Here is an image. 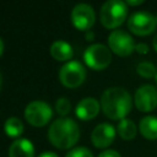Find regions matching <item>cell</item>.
<instances>
[{"label":"cell","mask_w":157,"mask_h":157,"mask_svg":"<svg viewBox=\"0 0 157 157\" xmlns=\"http://www.w3.org/2000/svg\"><path fill=\"white\" fill-rule=\"evenodd\" d=\"M108 45L109 49L119 56L130 55L136 47L132 37L123 29H114L110 32L108 37Z\"/></svg>","instance_id":"cell-8"},{"label":"cell","mask_w":157,"mask_h":157,"mask_svg":"<svg viewBox=\"0 0 157 157\" xmlns=\"http://www.w3.org/2000/svg\"><path fill=\"white\" fill-rule=\"evenodd\" d=\"M50 54L55 59V60H60V61H64V60H69L72 58V47L65 42V40H55L52 47H50Z\"/></svg>","instance_id":"cell-14"},{"label":"cell","mask_w":157,"mask_h":157,"mask_svg":"<svg viewBox=\"0 0 157 157\" xmlns=\"http://www.w3.org/2000/svg\"><path fill=\"white\" fill-rule=\"evenodd\" d=\"M101 108L109 119H125L131 109V96L123 87H109L101 97Z\"/></svg>","instance_id":"cell-1"},{"label":"cell","mask_w":157,"mask_h":157,"mask_svg":"<svg viewBox=\"0 0 157 157\" xmlns=\"http://www.w3.org/2000/svg\"><path fill=\"white\" fill-rule=\"evenodd\" d=\"M33 144L27 139H16L9 148V157H33Z\"/></svg>","instance_id":"cell-13"},{"label":"cell","mask_w":157,"mask_h":157,"mask_svg":"<svg viewBox=\"0 0 157 157\" xmlns=\"http://www.w3.org/2000/svg\"><path fill=\"white\" fill-rule=\"evenodd\" d=\"M65 157H93V155L87 147L80 146V147H75L70 150Z\"/></svg>","instance_id":"cell-20"},{"label":"cell","mask_w":157,"mask_h":157,"mask_svg":"<svg viewBox=\"0 0 157 157\" xmlns=\"http://www.w3.org/2000/svg\"><path fill=\"white\" fill-rule=\"evenodd\" d=\"M118 134L123 140H132L136 136V125L130 119H121L118 124Z\"/></svg>","instance_id":"cell-16"},{"label":"cell","mask_w":157,"mask_h":157,"mask_svg":"<svg viewBox=\"0 0 157 157\" xmlns=\"http://www.w3.org/2000/svg\"><path fill=\"white\" fill-rule=\"evenodd\" d=\"M93 37H94V34H93L91 31H88V32L86 33V38H87V40H91V39H93Z\"/></svg>","instance_id":"cell-25"},{"label":"cell","mask_w":157,"mask_h":157,"mask_svg":"<svg viewBox=\"0 0 157 157\" xmlns=\"http://www.w3.org/2000/svg\"><path fill=\"white\" fill-rule=\"evenodd\" d=\"M85 63L93 70H103L112 61V50L104 44L96 43L86 48L83 53Z\"/></svg>","instance_id":"cell-4"},{"label":"cell","mask_w":157,"mask_h":157,"mask_svg":"<svg viewBox=\"0 0 157 157\" xmlns=\"http://www.w3.org/2000/svg\"><path fill=\"white\" fill-rule=\"evenodd\" d=\"M152 44H153V49L157 52V33H156V36L153 37V40H152Z\"/></svg>","instance_id":"cell-26"},{"label":"cell","mask_w":157,"mask_h":157,"mask_svg":"<svg viewBox=\"0 0 157 157\" xmlns=\"http://www.w3.org/2000/svg\"><path fill=\"white\" fill-rule=\"evenodd\" d=\"M157 27V18L146 11L132 13L128 20V28L136 36H148Z\"/></svg>","instance_id":"cell-6"},{"label":"cell","mask_w":157,"mask_h":157,"mask_svg":"<svg viewBox=\"0 0 157 157\" xmlns=\"http://www.w3.org/2000/svg\"><path fill=\"white\" fill-rule=\"evenodd\" d=\"M4 128H5V132L9 136L16 137V136L22 134V131H23V123L17 117H10V118L6 119Z\"/></svg>","instance_id":"cell-17"},{"label":"cell","mask_w":157,"mask_h":157,"mask_svg":"<svg viewBox=\"0 0 157 157\" xmlns=\"http://www.w3.org/2000/svg\"><path fill=\"white\" fill-rule=\"evenodd\" d=\"M135 50H136L139 54H147L150 49H148V45H147V44H145V43H139V44H136Z\"/></svg>","instance_id":"cell-22"},{"label":"cell","mask_w":157,"mask_h":157,"mask_svg":"<svg viewBox=\"0 0 157 157\" xmlns=\"http://www.w3.org/2000/svg\"><path fill=\"white\" fill-rule=\"evenodd\" d=\"M128 16L126 2L121 0H108L105 1L99 12V18L105 28L113 29L119 27Z\"/></svg>","instance_id":"cell-3"},{"label":"cell","mask_w":157,"mask_h":157,"mask_svg":"<svg viewBox=\"0 0 157 157\" xmlns=\"http://www.w3.org/2000/svg\"><path fill=\"white\" fill-rule=\"evenodd\" d=\"M139 130L141 135L147 140L157 139V117H144L139 123Z\"/></svg>","instance_id":"cell-15"},{"label":"cell","mask_w":157,"mask_h":157,"mask_svg":"<svg viewBox=\"0 0 157 157\" xmlns=\"http://www.w3.org/2000/svg\"><path fill=\"white\" fill-rule=\"evenodd\" d=\"M136 71L140 76L145 77V78H151V77H156L157 74V69L152 63L148 61H142L140 64H137L136 66Z\"/></svg>","instance_id":"cell-18"},{"label":"cell","mask_w":157,"mask_h":157,"mask_svg":"<svg viewBox=\"0 0 157 157\" xmlns=\"http://www.w3.org/2000/svg\"><path fill=\"white\" fill-rule=\"evenodd\" d=\"M96 20L94 10L88 4H77L71 11V21L74 26L82 31H90Z\"/></svg>","instance_id":"cell-10"},{"label":"cell","mask_w":157,"mask_h":157,"mask_svg":"<svg viewBox=\"0 0 157 157\" xmlns=\"http://www.w3.org/2000/svg\"><path fill=\"white\" fill-rule=\"evenodd\" d=\"M53 115L52 107L43 101H32L26 105L25 118L33 126L45 125Z\"/></svg>","instance_id":"cell-7"},{"label":"cell","mask_w":157,"mask_h":157,"mask_svg":"<svg viewBox=\"0 0 157 157\" xmlns=\"http://www.w3.org/2000/svg\"><path fill=\"white\" fill-rule=\"evenodd\" d=\"M141 4H144V0H128L126 1V5H131V6H137Z\"/></svg>","instance_id":"cell-23"},{"label":"cell","mask_w":157,"mask_h":157,"mask_svg":"<svg viewBox=\"0 0 157 157\" xmlns=\"http://www.w3.org/2000/svg\"><path fill=\"white\" fill-rule=\"evenodd\" d=\"M0 85H1V74H0Z\"/></svg>","instance_id":"cell-28"},{"label":"cell","mask_w":157,"mask_h":157,"mask_svg":"<svg viewBox=\"0 0 157 157\" xmlns=\"http://www.w3.org/2000/svg\"><path fill=\"white\" fill-rule=\"evenodd\" d=\"M98 157H121L120 153L115 150H104L98 155Z\"/></svg>","instance_id":"cell-21"},{"label":"cell","mask_w":157,"mask_h":157,"mask_svg":"<svg viewBox=\"0 0 157 157\" xmlns=\"http://www.w3.org/2000/svg\"><path fill=\"white\" fill-rule=\"evenodd\" d=\"M156 18H157V17H156Z\"/></svg>","instance_id":"cell-30"},{"label":"cell","mask_w":157,"mask_h":157,"mask_svg":"<svg viewBox=\"0 0 157 157\" xmlns=\"http://www.w3.org/2000/svg\"><path fill=\"white\" fill-rule=\"evenodd\" d=\"M38 157H58V155L55 152H52V151H47V152H43L40 153Z\"/></svg>","instance_id":"cell-24"},{"label":"cell","mask_w":157,"mask_h":157,"mask_svg":"<svg viewBox=\"0 0 157 157\" xmlns=\"http://www.w3.org/2000/svg\"><path fill=\"white\" fill-rule=\"evenodd\" d=\"M156 81H157V74H156Z\"/></svg>","instance_id":"cell-29"},{"label":"cell","mask_w":157,"mask_h":157,"mask_svg":"<svg viewBox=\"0 0 157 157\" xmlns=\"http://www.w3.org/2000/svg\"><path fill=\"white\" fill-rule=\"evenodd\" d=\"M80 137V129L75 120L70 118H59L52 123L48 130L49 141L58 148L65 150L72 147Z\"/></svg>","instance_id":"cell-2"},{"label":"cell","mask_w":157,"mask_h":157,"mask_svg":"<svg viewBox=\"0 0 157 157\" xmlns=\"http://www.w3.org/2000/svg\"><path fill=\"white\" fill-rule=\"evenodd\" d=\"M99 108H101V104L98 103L96 98L86 97V98H82L77 103L75 113L81 120H91L97 117Z\"/></svg>","instance_id":"cell-12"},{"label":"cell","mask_w":157,"mask_h":157,"mask_svg":"<svg viewBox=\"0 0 157 157\" xmlns=\"http://www.w3.org/2000/svg\"><path fill=\"white\" fill-rule=\"evenodd\" d=\"M114 139H115V129L112 124L108 123L98 124L91 134L92 144L98 148L108 147L114 141Z\"/></svg>","instance_id":"cell-11"},{"label":"cell","mask_w":157,"mask_h":157,"mask_svg":"<svg viewBox=\"0 0 157 157\" xmlns=\"http://www.w3.org/2000/svg\"><path fill=\"white\" fill-rule=\"evenodd\" d=\"M2 50H4V42H2V39L0 38V55H1Z\"/></svg>","instance_id":"cell-27"},{"label":"cell","mask_w":157,"mask_h":157,"mask_svg":"<svg viewBox=\"0 0 157 157\" xmlns=\"http://www.w3.org/2000/svg\"><path fill=\"white\" fill-rule=\"evenodd\" d=\"M55 109H56V112H58L59 114L66 115V114L70 112V109H71V103H70V101H69L67 98L61 97V98H59V99L55 102Z\"/></svg>","instance_id":"cell-19"},{"label":"cell","mask_w":157,"mask_h":157,"mask_svg":"<svg viewBox=\"0 0 157 157\" xmlns=\"http://www.w3.org/2000/svg\"><path fill=\"white\" fill-rule=\"evenodd\" d=\"M134 102L140 112H152L157 108V88L152 85L140 86L135 92Z\"/></svg>","instance_id":"cell-9"},{"label":"cell","mask_w":157,"mask_h":157,"mask_svg":"<svg viewBox=\"0 0 157 157\" xmlns=\"http://www.w3.org/2000/svg\"><path fill=\"white\" fill-rule=\"evenodd\" d=\"M86 77V70L80 61L70 60L64 64L59 71V78L61 83L69 88L80 86Z\"/></svg>","instance_id":"cell-5"}]
</instances>
